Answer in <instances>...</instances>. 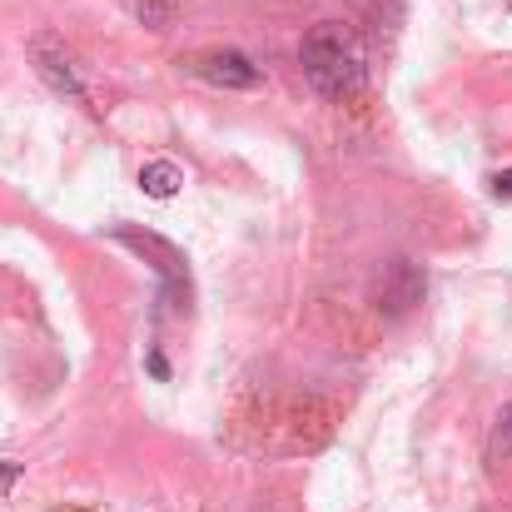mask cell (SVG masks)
Listing matches in <instances>:
<instances>
[{"instance_id":"1","label":"cell","mask_w":512,"mask_h":512,"mask_svg":"<svg viewBox=\"0 0 512 512\" xmlns=\"http://www.w3.org/2000/svg\"><path fill=\"white\" fill-rule=\"evenodd\" d=\"M299 60H304V75L319 95L343 100L363 85V50L353 40V30H343L339 20H319L304 45H299Z\"/></svg>"},{"instance_id":"2","label":"cell","mask_w":512,"mask_h":512,"mask_svg":"<svg viewBox=\"0 0 512 512\" xmlns=\"http://www.w3.org/2000/svg\"><path fill=\"white\" fill-rule=\"evenodd\" d=\"M189 70H194L199 80H209V85H224V90H254V85L264 80L259 65H254L244 50H204V55L189 60Z\"/></svg>"},{"instance_id":"3","label":"cell","mask_w":512,"mask_h":512,"mask_svg":"<svg viewBox=\"0 0 512 512\" xmlns=\"http://www.w3.org/2000/svg\"><path fill=\"white\" fill-rule=\"evenodd\" d=\"M179 184H184V170L170 165V160H150V165L140 170V189H145L150 199H174Z\"/></svg>"},{"instance_id":"4","label":"cell","mask_w":512,"mask_h":512,"mask_svg":"<svg viewBox=\"0 0 512 512\" xmlns=\"http://www.w3.org/2000/svg\"><path fill=\"white\" fill-rule=\"evenodd\" d=\"M35 70L60 90V95H75V100H85V90H80V80H75V70H70V60H50V50H45V40H35Z\"/></svg>"},{"instance_id":"5","label":"cell","mask_w":512,"mask_h":512,"mask_svg":"<svg viewBox=\"0 0 512 512\" xmlns=\"http://www.w3.org/2000/svg\"><path fill=\"white\" fill-rule=\"evenodd\" d=\"M493 194H498V199H512V170L493 179Z\"/></svg>"},{"instance_id":"6","label":"cell","mask_w":512,"mask_h":512,"mask_svg":"<svg viewBox=\"0 0 512 512\" xmlns=\"http://www.w3.org/2000/svg\"><path fill=\"white\" fill-rule=\"evenodd\" d=\"M15 478H20V463H5V458H0V488L15 483Z\"/></svg>"},{"instance_id":"7","label":"cell","mask_w":512,"mask_h":512,"mask_svg":"<svg viewBox=\"0 0 512 512\" xmlns=\"http://www.w3.org/2000/svg\"><path fill=\"white\" fill-rule=\"evenodd\" d=\"M508 438H512V408H508Z\"/></svg>"}]
</instances>
